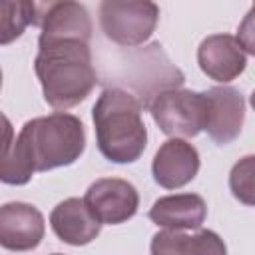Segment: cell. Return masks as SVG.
Segmentation results:
<instances>
[{
    "mask_svg": "<svg viewBox=\"0 0 255 255\" xmlns=\"http://www.w3.org/2000/svg\"><path fill=\"white\" fill-rule=\"evenodd\" d=\"M38 26V4L30 0H0V46L16 42L28 26Z\"/></svg>",
    "mask_w": 255,
    "mask_h": 255,
    "instance_id": "cell-15",
    "label": "cell"
},
{
    "mask_svg": "<svg viewBox=\"0 0 255 255\" xmlns=\"http://www.w3.org/2000/svg\"><path fill=\"white\" fill-rule=\"evenodd\" d=\"M205 94V131L217 145H227L239 137L245 122V98L237 88L213 86Z\"/></svg>",
    "mask_w": 255,
    "mask_h": 255,
    "instance_id": "cell-7",
    "label": "cell"
},
{
    "mask_svg": "<svg viewBox=\"0 0 255 255\" xmlns=\"http://www.w3.org/2000/svg\"><path fill=\"white\" fill-rule=\"evenodd\" d=\"M14 143V128L12 122L0 112V159L8 153V149Z\"/></svg>",
    "mask_w": 255,
    "mask_h": 255,
    "instance_id": "cell-17",
    "label": "cell"
},
{
    "mask_svg": "<svg viewBox=\"0 0 255 255\" xmlns=\"http://www.w3.org/2000/svg\"><path fill=\"white\" fill-rule=\"evenodd\" d=\"M147 217L157 227L171 231L201 229L207 217V205L197 193H173L155 199Z\"/></svg>",
    "mask_w": 255,
    "mask_h": 255,
    "instance_id": "cell-13",
    "label": "cell"
},
{
    "mask_svg": "<svg viewBox=\"0 0 255 255\" xmlns=\"http://www.w3.org/2000/svg\"><path fill=\"white\" fill-rule=\"evenodd\" d=\"M199 151L193 143L171 137L159 145L151 161V175L163 189H179L191 183L199 171Z\"/></svg>",
    "mask_w": 255,
    "mask_h": 255,
    "instance_id": "cell-10",
    "label": "cell"
},
{
    "mask_svg": "<svg viewBox=\"0 0 255 255\" xmlns=\"http://www.w3.org/2000/svg\"><path fill=\"white\" fill-rule=\"evenodd\" d=\"M0 90H2V70H0Z\"/></svg>",
    "mask_w": 255,
    "mask_h": 255,
    "instance_id": "cell-18",
    "label": "cell"
},
{
    "mask_svg": "<svg viewBox=\"0 0 255 255\" xmlns=\"http://www.w3.org/2000/svg\"><path fill=\"white\" fill-rule=\"evenodd\" d=\"M34 72L46 104L54 110H70L82 104L98 84L90 44L82 40L38 44Z\"/></svg>",
    "mask_w": 255,
    "mask_h": 255,
    "instance_id": "cell-1",
    "label": "cell"
},
{
    "mask_svg": "<svg viewBox=\"0 0 255 255\" xmlns=\"http://www.w3.org/2000/svg\"><path fill=\"white\" fill-rule=\"evenodd\" d=\"M253 175H255V155L241 157L229 171V189H231L233 197L245 205L255 203Z\"/></svg>",
    "mask_w": 255,
    "mask_h": 255,
    "instance_id": "cell-16",
    "label": "cell"
},
{
    "mask_svg": "<svg viewBox=\"0 0 255 255\" xmlns=\"http://www.w3.org/2000/svg\"><path fill=\"white\" fill-rule=\"evenodd\" d=\"M155 126L169 137H195L205 129L207 100L203 92L183 88H163L145 106Z\"/></svg>",
    "mask_w": 255,
    "mask_h": 255,
    "instance_id": "cell-4",
    "label": "cell"
},
{
    "mask_svg": "<svg viewBox=\"0 0 255 255\" xmlns=\"http://www.w3.org/2000/svg\"><path fill=\"white\" fill-rule=\"evenodd\" d=\"M98 14L106 38L131 48L151 38L159 20V6L149 0H104Z\"/></svg>",
    "mask_w": 255,
    "mask_h": 255,
    "instance_id": "cell-5",
    "label": "cell"
},
{
    "mask_svg": "<svg viewBox=\"0 0 255 255\" xmlns=\"http://www.w3.org/2000/svg\"><path fill=\"white\" fill-rule=\"evenodd\" d=\"M149 255H227V247L211 229H197L193 235L163 229L151 237Z\"/></svg>",
    "mask_w": 255,
    "mask_h": 255,
    "instance_id": "cell-14",
    "label": "cell"
},
{
    "mask_svg": "<svg viewBox=\"0 0 255 255\" xmlns=\"http://www.w3.org/2000/svg\"><path fill=\"white\" fill-rule=\"evenodd\" d=\"M38 44L54 40H82L92 38V18L80 2H48L38 4Z\"/></svg>",
    "mask_w": 255,
    "mask_h": 255,
    "instance_id": "cell-9",
    "label": "cell"
},
{
    "mask_svg": "<svg viewBox=\"0 0 255 255\" xmlns=\"http://www.w3.org/2000/svg\"><path fill=\"white\" fill-rule=\"evenodd\" d=\"M52 255H64V253H52Z\"/></svg>",
    "mask_w": 255,
    "mask_h": 255,
    "instance_id": "cell-19",
    "label": "cell"
},
{
    "mask_svg": "<svg viewBox=\"0 0 255 255\" xmlns=\"http://www.w3.org/2000/svg\"><path fill=\"white\" fill-rule=\"evenodd\" d=\"M84 203L102 225H120L137 213L139 193L126 179L100 177L86 189Z\"/></svg>",
    "mask_w": 255,
    "mask_h": 255,
    "instance_id": "cell-6",
    "label": "cell"
},
{
    "mask_svg": "<svg viewBox=\"0 0 255 255\" xmlns=\"http://www.w3.org/2000/svg\"><path fill=\"white\" fill-rule=\"evenodd\" d=\"M50 225L54 235L72 247L92 243L102 231V223L90 213L84 199L80 197H68L60 201L50 213Z\"/></svg>",
    "mask_w": 255,
    "mask_h": 255,
    "instance_id": "cell-12",
    "label": "cell"
},
{
    "mask_svg": "<svg viewBox=\"0 0 255 255\" xmlns=\"http://www.w3.org/2000/svg\"><path fill=\"white\" fill-rule=\"evenodd\" d=\"M92 120L100 153L112 163H133L147 145L141 102L122 88H106L94 108Z\"/></svg>",
    "mask_w": 255,
    "mask_h": 255,
    "instance_id": "cell-2",
    "label": "cell"
},
{
    "mask_svg": "<svg viewBox=\"0 0 255 255\" xmlns=\"http://www.w3.org/2000/svg\"><path fill=\"white\" fill-rule=\"evenodd\" d=\"M46 233L44 215L36 205L10 201L0 205V247L14 253L36 249Z\"/></svg>",
    "mask_w": 255,
    "mask_h": 255,
    "instance_id": "cell-8",
    "label": "cell"
},
{
    "mask_svg": "<svg viewBox=\"0 0 255 255\" xmlns=\"http://www.w3.org/2000/svg\"><path fill=\"white\" fill-rule=\"evenodd\" d=\"M197 64L207 78L227 84L245 72L247 54L235 36L211 34L197 48Z\"/></svg>",
    "mask_w": 255,
    "mask_h": 255,
    "instance_id": "cell-11",
    "label": "cell"
},
{
    "mask_svg": "<svg viewBox=\"0 0 255 255\" xmlns=\"http://www.w3.org/2000/svg\"><path fill=\"white\" fill-rule=\"evenodd\" d=\"M16 143L34 165V171H50L68 167L80 159L86 149V129L78 116L54 112L28 120Z\"/></svg>",
    "mask_w": 255,
    "mask_h": 255,
    "instance_id": "cell-3",
    "label": "cell"
}]
</instances>
